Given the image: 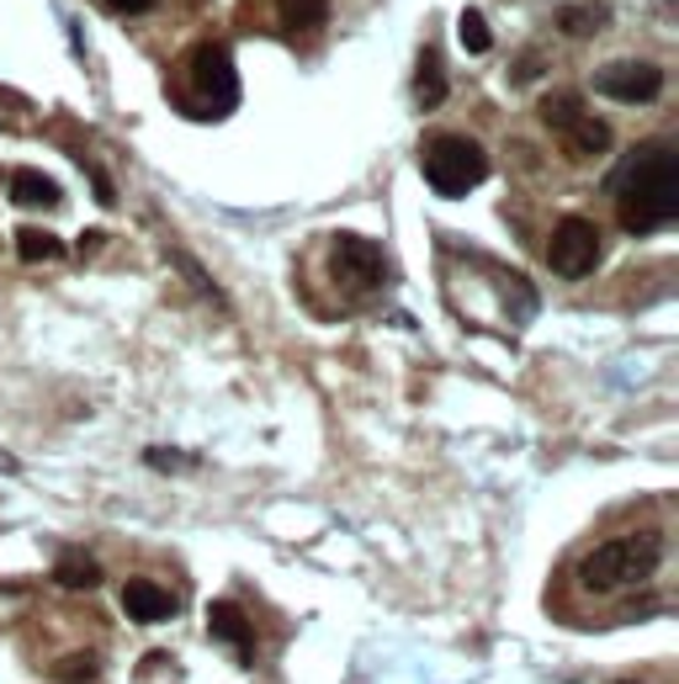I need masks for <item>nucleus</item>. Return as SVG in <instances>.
Listing matches in <instances>:
<instances>
[{
  "label": "nucleus",
  "instance_id": "obj_3",
  "mask_svg": "<svg viewBox=\"0 0 679 684\" xmlns=\"http://www.w3.org/2000/svg\"><path fill=\"white\" fill-rule=\"evenodd\" d=\"M419 170H425L436 197L457 202V197H468L489 180V154H483V144L462 139V133H430L425 150H419Z\"/></svg>",
  "mask_w": 679,
  "mask_h": 684
},
{
  "label": "nucleus",
  "instance_id": "obj_22",
  "mask_svg": "<svg viewBox=\"0 0 679 684\" xmlns=\"http://www.w3.org/2000/svg\"><path fill=\"white\" fill-rule=\"evenodd\" d=\"M107 5H112V11H122V16H139V11H149L154 0H107Z\"/></svg>",
  "mask_w": 679,
  "mask_h": 684
},
{
  "label": "nucleus",
  "instance_id": "obj_20",
  "mask_svg": "<svg viewBox=\"0 0 679 684\" xmlns=\"http://www.w3.org/2000/svg\"><path fill=\"white\" fill-rule=\"evenodd\" d=\"M144 462H154L160 473H176L180 462H191V456H180V451H160V446H149V451H144Z\"/></svg>",
  "mask_w": 679,
  "mask_h": 684
},
{
  "label": "nucleus",
  "instance_id": "obj_1",
  "mask_svg": "<svg viewBox=\"0 0 679 684\" xmlns=\"http://www.w3.org/2000/svg\"><path fill=\"white\" fill-rule=\"evenodd\" d=\"M611 191H616V212L626 234L648 239L658 229H669L679 218V154L669 144H643L637 154L621 159Z\"/></svg>",
  "mask_w": 679,
  "mask_h": 684
},
{
  "label": "nucleus",
  "instance_id": "obj_10",
  "mask_svg": "<svg viewBox=\"0 0 679 684\" xmlns=\"http://www.w3.org/2000/svg\"><path fill=\"white\" fill-rule=\"evenodd\" d=\"M6 197L17 208H59V180H48L43 170H17L11 186H6Z\"/></svg>",
  "mask_w": 679,
  "mask_h": 684
},
{
  "label": "nucleus",
  "instance_id": "obj_21",
  "mask_svg": "<svg viewBox=\"0 0 679 684\" xmlns=\"http://www.w3.org/2000/svg\"><path fill=\"white\" fill-rule=\"evenodd\" d=\"M59 674L64 680H90V674H96V658H64Z\"/></svg>",
  "mask_w": 679,
  "mask_h": 684
},
{
  "label": "nucleus",
  "instance_id": "obj_19",
  "mask_svg": "<svg viewBox=\"0 0 679 684\" xmlns=\"http://www.w3.org/2000/svg\"><path fill=\"white\" fill-rule=\"evenodd\" d=\"M171 261H176V271L186 276V282H191V287H197V293H202L207 302H223V293H218V287L207 282V276H202V266H197V261H191L186 250H171Z\"/></svg>",
  "mask_w": 679,
  "mask_h": 684
},
{
  "label": "nucleus",
  "instance_id": "obj_6",
  "mask_svg": "<svg viewBox=\"0 0 679 684\" xmlns=\"http://www.w3.org/2000/svg\"><path fill=\"white\" fill-rule=\"evenodd\" d=\"M594 90L621 101V107H648V101H658V90H664V69L658 64H637V59L605 64L594 75Z\"/></svg>",
  "mask_w": 679,
  "mask_h": 684
},
{
  "label": "nucleus",
  "instance_id": "obj_12",
  "mask_svg": "<svg viewBox=\"0 0 679 684\" xmlns=\"http://www.w3.org/2000/svg\"><path fill=\"white\" fill-rule=\"evenodd\" d=\"M414 101L419 107H441L446 101V69H441V54L425 48L419 64H414Z\"/></svg>",
  "mask_w": 679,
  "mask_h": 684
},
{
  "label": "nucleus",
  "instance_id": "obj_8",
  "mask_svg": "<svg viewBox=\"0 0 679 684\" xmlns=\"http://www.w3.org/2000/svg\"><path fill=\"white\" fill-rule=\"evenodd\" d=\"M180 610V599L165 589V584H149V578H128L122 584V616L128 621H139V626H160V621H171Z\"/></svg>",
  "mask_w": 679,
  "mask_h": 684
},
{
  "label": "nucleus",
  "instance_id": "obj_23",
  "mask_svg": "<svg viewBox=\"0 0 679 684\" xmlns=\"http://www.w3.org/2000/svg\"><path fill=\"white\" fill-rule=\"evenodd\" d=\"M0 473L11 477V473H22V467H17V456H6V451H0Z\"/></svg>",
  "mask_w": 679,
  "mask_h": 684
},
{
  "label": "nucleus",
  "instance_id": "obj_16",
  "mask_svg": "<svg viewBox=\"0 0 679 684\" xmlns=\"http://www.w3.org/2000/svg\"><path fill=\"white\" fill-rule=\"evenodd\" d=\"M54 578H59L64 589H96L101 584V567L90 552H64L59 567H54Z\"/></svg>",
  "mask_w": 679,
  "mask_h": 684
},
{
  "label": "nucleus",
  "instance_id": "obj_15",
  "mask_svg": "<svg viewBox=\"0 0 679 684\" xmlns=\"http://www.w3.org/2000/svg\"><path fill=\"white\" fill-rule=\"evenodd\" d=\"M17 255L22 261H32V266H43V261H59L64 255V239L59 234H48V229H17Z\"/></svg>",
  "mask_w": 679,
  "mask_h": 684
},
{
  "label": "nucleus",
  "instance_id": "obj_4",
  "mask_svg": "<svg viewBox=\"0 0 679 684\" xmlns=\"http://www.w3.org/2000/svg\"><path fill=\"white\" fill-rule=\"evenodd\" d=\"M547 266L558 271L562 282H584L594 266H600V229L590 218H562L552 239H547Z\"/></svg>",
  "mask_w": 679,
  "mask_h": 684
},
{
  "label": "nucleus",
  "instance_id": "obj_9",
  "mask_svg": "<svg viewBox=\"0 0 679 684\" xmlns=\"http://www.w3.org/2000/svg\"><path fill=\"white\" fill-rule=\"evenodd\" d=\"M207 631L223 637L239 663H255V631H250V621H244V610H239L234 599H212L207 605Z\"/></svg>",
  "mask_w": 679,
  "mask_h": 684
},
{
  "label": "nucleus",
  "instance_id": "obj_14",
  "mask_svg": "<svg viewBox=\"0 0 679 684\" xmlns=\"http://www.w3.org/2000/svg\"><path fill=\"white\" fill-rule=\"evenodd\" d=\"M536 112H541V122H547L552 133H562L568 122H579L590 107H584V96H579V90H558V96H541V107H536Z\"/></svg>",
  "mask_w": 679,
  "mask_h": 684
},
{
  "label": "nucleus",
  "instance_id": "obj_5",
  "mask_svg": "<svg viewBox=\"0 0 679 684\" xmlns=\"http://www.w3.org/2000/svg\"><path fill=\"white\" fill-rule=\"evenodd\" d=\"M387 276H393V266H387L383 244H372V239H361V234L335 239V282L346 293H377Z\"/></svg>",
  "mask_w": 679,
  "mask_h": 684
},
{
  "label": "nucleus",
  "instance_id": "obj_2",
  "mask_svg": "<svg viewBox=\"0 0 679 684\" xmlns=\"http://www.w3.org/2000/svg\"><path fill=\"white\" fill-rule=\"evenodd\" d=\"M664 567V536L658 531H632L616 541H600L594 552H584L579 563V584L605 595V589H626V584H643Z\"/></svg>",
  "mask_w": 679,
  "mask_h": 684
},
{
  "label": "nucleus",
  "instance_id": "obj_17",
  "mask_svg": "<svg viewBox=\"0 0 679 684\" xmlns=\"http://www.w3.org/2000/svg\"><path fill=\"white\" fill-rule=\"evenodd\" d=\"M457 37H462L468 54H489V43H494V32H489V22H483V11H473V5L457 16Z\"/></svg>",
  "mask_w": 679,
  "mask_h": 684
},
{
  "label": "nucleus",
  "instance_id": "obj_18",
  "mask_svg": "<svg viewBox=\"0 0 679 684\" xmlns=\"http://www.w3.org/2000/svg\"><path fill=\"white\" fill-rule=\"evenodd\" d=\"M558 22H562V32H573V37H590V32L605 27V5H568Z\"/></svg>",
  "mask_w": 679,
  "mask_h": 684
},
{
  "label": "nucleus",
  "instance_id": "obj_7",
  "mask_svg": "<svg viewBox=\"0 0 679 684\" xmlns=\"http://www.w3.org/2000/svg\"><path fill=\"white\" fill-rule=\"evenodd\" d=\"M191 80H197V90L212 101V112H234L239 75H234V54H229L223 43H202V48L191 54Z\"/></svg>",
  "mask_w": 679,
  "mask_h": 684
},
{
  "label": "nucleus",
  "instance_id": "obj_13",
  "mask_svg": "<svg viewBox=\"0 0 679 684\" xmlns=\"http://www.w3.org/2000/svg\"><path fill=\"white\" fill-rule=\"evenodd\" d=\"M562 139H568V150L573 154H605L611 150V128H605L600 118H590V112H584L579 122H568Z\"/></svg>",
  "mask_w": 679,
  "mask_h": 684
},
{
  "label": "nucleus",
  "instance_id": "obj_11",
  "mask_svg": "<svg viewBox=\"0 0 679 684\" xmlns=\"http://www.w3.org/2000/svg\"><path fill=\"white\" fill-rule=\"evenodd\" d=\"M276 11H282L287 37H308V32H319L329 22V0H276Z\"/></svg>",
  "mask_w": 679,
  "mask_h": 684
}]
</instances>
